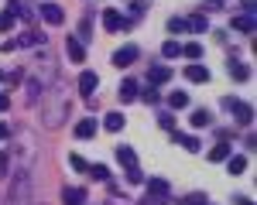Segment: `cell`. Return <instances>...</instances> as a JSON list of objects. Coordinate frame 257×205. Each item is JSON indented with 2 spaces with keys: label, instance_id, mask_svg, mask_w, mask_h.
Here are the masks:
<instances>
[{
  "label": "cell",
  "instance_id": "obj_2",
  "mask_svg": "<svg viewBox=\"0 0 257 205\" xmlns=\"http://www.w3.org/2000/svg\"><path fill=\"white\" fill-rule=\"evenodd\" d=\"M28 192H31V168H21V171H18V182L11 184L7 205H28Z\"/></svg>",
  "mask_w": 257,
  "mask_h": 205
},
{
  "label": "cell",
  "instance_id": "obj_26",
  "mask_svg": "<svg viewBox=\"0 0 257 205\" xmlns=\"http://www.w3.org/2000/svg\"><path fill=\"white\" fill-rule=\"evenodd\" d=\"M161 55H165V58H178V55H182V44H178V41H165V44H161Z\"/></svg>",
  "mask_w": 257,
  "mask_h": 205
},
{
  "label": "cell",
  "instance_id": "obj_31",
  "mask_svg": "<svg viewBox=\"0 0 257 205\" xmlns=\"http://www.w3.org/2000/svg\"><path fill=\"white\" fill-rule=\"evenodd\" d=\"M158 126H161V130H175V116H172V113H161Z\"/></svg>",
  "mask_w": 257,
  "mask_h": 205
},
{
  "label": "cell",
  "instance_id": "obj_7",
  "mask_svg": "<svg viewBox=\"0 0 257 205\" xmlns=\"http://www.w3.org/2000/svg\"><path fill=\"white\" fill-rule=\"evenodd\" d=\"M99 86V76L96 72H82L79 76V96H93V89Z\"/></svg>",
  "mask_w": 257,
  "mask_h": 205
},
{
  "label": "cell",
  "instance_id": "obj_11",
  "mask_svg": "<svg viewBox=\"0 0 257 205\" xmlns=\"http://www.w3.org/2000/svg\"><path fill=\"white\" fill-rule=\"evenodd\" d=\"M138 92H141V89H138V82H134V79L120 82V102H134V100H138Z\"/></svg>",
  "mask_w": 257,
  "mask_h": 205
},
{
  "label": "cell",
  "instance_id": "obj_4",
  "mask_svg": "<svg viewBox=\"0 0 257 205\" xmlns=\"http://www.w3.org/2000/svg\"><path fill=\"white\" fill-rule=\"evenodd\" d=\"M131 62H138V48H134V44H123V48L113 52V65H117V68L131 65Z\"/></svg>",
  "mask_w": 257,
  "mask_h": 205
},
{
  "label": "cell",
  "instance_id": "obj_37",
  "mask_svg": "<svg viewBox=\"0 0 257 205\" xmlns=\"http://www.w3.org/2000/svg\"><path fill=\"white\" fill-rule=\"evenodd\" d=\"M7 110H11V96H7V92H0V113H7Z\"/></svg>",
  "mask_w": 257,
  "mask_h": 205
},
{
  "label": "cell",
  "instance_id": "obj_12",
  "mask_svg": "<svg viewBox=\"0 0 257 205\" xmlns=\"http://www.w3.org/2000/svg\"><path fill=\"white\" fill-rule=\"evenodd\" d=\"M209 28V18L206 14H192V18H185V31H196V34H202Z\"/></svg>",
  "mask_w": 257,
  "mask_h": 205
},
{
  "label": "cell",
  "instance_id": "obj_29",
  "mask_svg": "<svg viewBox=\"0 0 257 205\" xmlns=\"http://www.w3.org/2000/svg\"><path fill=\"white\" fill-rule=\"evenodd\" d=\"M123 171H127V184H141V182H144L141 168H123Z\"/></svg>",
  "mask_w": 257,
  "mask_h": 205
},
{
  "label": "cell",
  "instance_id": "obj_33",
  "mask_svg": "<svg viewBox=\"0 0 257 205\" xmlns=\"http://www.w3.org/2000/svg\"><path fill=\"white\" fill-rule=\"evenodd\" d=\"M69 164H72V171H89V164L82 161L79 154H72V158H69Z\"/></svg>",
  "mask_w": 257,
  "mask_h": 205
},
{
  "label": "cell",
  "instance_id": "obj_6",
  "mask_svg": "<svg viewBox=\"0 0 257 205\" xmlns=\"http://www.w3.org/2000/svg\"><path fill=\"white\" fill-rule=\"evenodd\" d=\"M103 28H106V31H120V28H127V20L120 18V10L106 7V10H103Z\"/></svg>",
  "mask_w": 257,
  "mask_h": 205
},
{
  "label": "cell",
  "instance_id": "obj_35",
  "mask_svg": "<svg viewBox=\"0 0 257 205\" xmlns=\"http://www.w3.org/2000/svg\"><path fill=\"white\" fill-rule=\"evenodd\" d=\"M7 164H11V158H7V150H0V178H7Z\"/></svg>",
  "mask_w": 257,
  "mask_h": 205
},
{
  "label": "cell",
  "instance_id": "obj_10",
  "mask_svg": "<svg viewBox=\"0 0 257 205\" xmlns=\"http://www.w3.org/2000/svg\"><path fill=\"white\" fill-rule=\"evenodd\" d=\"M185 79H189V82H209V68L199 65V62H192V65L185 68Z\"/></svg>",
  "mask_w": 257,
  "mask_h": 205
},
{
  "label": "cell",
  "instance_id": "obj_42",
  "mask_svg": "<svg viewBox=\"0 0 257 205\" xmlns=\"http://www.w3.org/2000/svg\"><path fill=\"white\" fill-rule=\"evenodd\" d=\"M0 79H4V72H0Z\"/></svg>",
  "mask_w": 257,
  "mask_h": 205
},
{
  "label": "cell",
  "instance_id": "obj_25",
  "mask_svg": "<svg viewBox=\"0 0 257 205\" xmlns=\"http://www.w3.org/2000/svg\"><path fill=\"white\" fill-rule=\"evenodd\" d=\"M89 31H93V14H82V20H79V34H76V38H79V41H89Z\"/></svg>",
  "mask_w": 257,
  "mask_h": 205
},
{
  "label": "cell",
  "instance_id": "obj_27",
  "mask_svg": "<svg viewBox=\"0 0 257 205\" xmlns=\"http://www.w3.org/2000/svg\"><path fill=\"white\" fill-rule=\"evenodd\" d=\"M182 55L189 62H196L199 55H202V44H196V41H189V44H182Z\"/></svg>",
  "mask_w": 257,
  "mask_h": 205
},
{
  "label": "cell",
  "instance_id": "obj_5",
  "mask_svg": "<svg viewBox=\"0 0 257 205\" xmlns=\"http://www.w3.org/2000/svg\"><path fill=\"white\" fill-rule=\"evenodd\" d=\"M38 14H41L45 20H48V24H55V28H59L62 20H65V10H62L59 4H45V7H41Z\"/></svg>",
  "mask_w": 257,
  "mask_h": 205
},
{
  "label": "cell",
  "instance_id": "obj_19",
  "mask_svg": "<svg viewBox=\"0 0 257 205\" xmlns=\"http://www.w3.org/2000/svg\"><path fill=\"white\" fill-rule=\"evenodd\" d=\"M7 14H11L14 20L18 18H31V14H28V0H11V4H7Z\"/></svg>",
  "mask_w": 257,
  "mask_h": 205
},
{
  "label": "cell",
  "instance_id": "obj_30",
  "mask_svg": "<svg viewBox=\"0 0 257 205\" xmlns=\"http://www.w3.org/2000/svg\"><path fill=\"white\" fill-rule=\"evenodd\" d=\"M38 34H35V31H28V34H21V38H18V44H21V48H31V44H38Z\"/></svg>",
  "mask_w": 257,
  "mask_h": 205
},
{
  "label": "cell",
  "instance_id": "obj_40",
  "mask_svg": "<svg viewBox=\"0 0 257 205\" xmlns=\"http://www.w3.org/2000/svg\"><path fill=\"white\" fill-rule=\"evenodd\" d=\"M237 205H254V202H250V198H237Z\"/></svg>",
  "mask_w": 257,
  "mask_h": 205
},
{
  "label": "cell",
  "instance_id": "obj_41",
  "mask_svg": "<svg viewBox=\"0 0 257 205\" xmlns=\"http://www.w3.org/2000/svg\"><path fill=\"white\" fill-rule=\"evenodd\" d=\"M209 4H213V7H223V0H209Z\"/></svg>",
  "mask_w": 257,
  "mask_h": 205
},
{
  "label": "cell",
  "instance_id": "obj_1",
  "mask_svg": "<svg viewBox=\"0 0 257 205\" xmlns=\"http://www.w3.org/2000/svg\"><path fill=\"white\" fill-rule=\"evenodd\" d=\"M69 116V96H65V86H55L48 96H45V123L48 126H59Z\"/></svg>",
  "mask_w": 257,
  "mask_h": 205
},
{
  "label": "cell",
  "instance_id": "obj_22",
  "mask_svg": "<svg viewBox=\"0 0 257 205\" xmlns=\"http://www.w3.org/2000/svg\"><path fill=\"white\" fill-rule=\"evenodd\" d=\"M243 168H247V158H243V154H233V158H226V171H230V174H240Z\"/></svg>",
  "mask_w": 257,
  "mask_h": 205
},
{
  "label": "cell",
  "instance_id": "obj_28",
  "mask_svg": "<svg viewBox=\"0 0 257 205\" xmlns=\"http://www.w3.org/2000/svg\"><path fill=\"white\" fill-rule=\"evenodd\" d=\"M89 174H93L96 182H110V168H106V164H93V168H89Z\"/></svg>",
  "mask_w": 257,
  "mask_h": 205
},
{
  "label": "cell",
  "instance_id": "obj_9",
  "mask_svg": "<svg viewBox=\"0 0 257 205\" xmlns=\"http://www.w3.org/2000/svg\"><path fill=\"white\" fill-rule=\"evenodd\" d=\"M62 202L65 205H86V192L69 184V188H62Z\"/></svg>",
  "mask_w": 257,
  "mask_h": 205
},
{
  "label": "cell",
  "instance_id": "obj_38",
  "mask_svg": "<svg viewBox=\"0 0 257 205\" xmlns=\"http://www.w3.org/2000/svg\"><path fill=\"white\" fill-rule=\"evenodd\" d=\"M11 134H14V130H11V126H7V123H0V140H7V137H11Z\"/></svg>",
  "mask_w": 257,
  "mask_h": 205
},
{
  "label": "cell",
  "instance_id": "obj_23",
  "mask_svg": "<svg viewBox=\"0 0 257 205\" xmlns=\"http://www.w3.org/2000/svg\"><path fill=\"white\" fill-rule=\"evenodd\" d=\"M230 79H233V82H247V79H250V68L233 62V65H230Z\"/></svg>",
  "mask_w": 257,
  "mask_h": 205
},
{
  "label": "cell",
  "instance_id": "obj_36",
  "mask_svg": "<svg viewBox=\"0 0 257 205\" xmlns=\"http://www.w3.org/2000/svg\"><path fill=\"white\" fill-rule=\"evenodd\" d=\"M4 79L11 82V86H18V82L24 79V72H21V68H18V72H7V76H4Z\"/></svg>",
  "mask_w": 257,
  "mask_h": 205
},
{
  "label": "cell",
  "instance_id": "obj_21",
  "mask_svg": "<svg viewBox=\"0 0 257 205\" xmlns=\"http://www.w3.org/2000/svg\"><path fill=\"white\" fill-rule=\"evenodd\" d=\"M138 100H144L148 106H158V102H161V92H158V86H148L144 92H138Z\"/></svg>",
  "mask_w": 257,
  "mask_h": 205
},
{
  "label": "cell",
  "instance_id": "obj_15",
  "mask_svg": "<svg viewBox=\"0 0 257 205\" xmlns=\"http://www.w3.org/2000/svg\"><path fill=\"white\" fill-rule=\"evenodd\" d=\"M148 79H151V86H161V82L172 79V68H168V65H155V68L148 72Z\"/></svg>",
  "mask_w": 257,
  "mask_h": 205
},
{
  "label": "cell",
  "instance_id": "obj_16",
  "mask_svg": "<svg viewBox=\"0 0 257 205\" xmlns=\"http://www.w3.org/2000/svg\"><path fill=\"white\" fill-rule=\"evenodd\" d=\"M93 134H96V120H89V116H86V120L76 123V137H79V140H89Z\"/></svg>",
  "mask_w": 257,
  "mask_h": 205
},
{
  "label": "cell",
  "instance_id": "obj_8",
  "mask_svg": "<svg viewBox=\"0 0 257 205\" xmlns=\"http://www.w3.org/2000/svg\"><path fill=\"white\" fill-rule=\"evenodd\" d=\"M117 161L123 164V168H138V154H134L131 144H120V147H117Z\"/></svg>",
  "mask_w": 257,
  "mask_h": 205
},
{
  "label": "cell",
  "instance_id": "obj_20",
  "mask_svg": "<svg viewBox=\"0 0 257 205\" xmlns=\"http://www.w3.org/2000/svg\"><path fill=\"white\" fill-rule=\"evenodd\" d=\"M230 150H233L230 144H226V140H219L216 147L209 150V161H226V158H230Z\"/></svg>",
  "mask_w": 257,
  "mask_h": 205
},
{
  "label": "cell",
  "instance_id": "obj_24",
  "mask_svg": "<svg viewBox=\"0 0 257 205\" xmlns=\"http://www.w3.org/2000/svg\"><path fill=\"white\" fill-rule=\"evenodd\" d=\"M103 126H106L110 134H117L120 126H123V116H120V113H106V116H103Z\"/></svg>",
  "mask_w": 257,
  "mask_h": 205
},
{
  "label": "cell",
  "instance_id": "obj_39",
  "mask_svg": "<svg viewBox=\"0 0 257 205\" xmlns=\"http://www.w3.org/2000/svg\"><path fill=\"white\" fill-rule=\"evenodd\" d=\"M202 202H206L202 195H189V198H185V205H202Z\"/></svg>",
  "mask_w": 257,
  "mask_h": 205
},
{
  "label": "cell",
  "instance_id": "obj_18",
  "mask_svg": "<svg viewBox=\"0 0 257 205\" xmlns=\"http://www.w3.org/2000/svg\"><path fill=\"white\" fill-rule=\"evenodd\" d=\"M168 106H172V110H185V106H189V92H185V89L168 92Z\"/></svg>",
  "mask_w": 257,
  "mask_h": 205
},
{
  "label": "cell",
  "instance_id": "obj_32",
  "mask_svg": "<svg viewBox=\"0 0 257 205\" xmlns=\"http://www.w3.org/2000/svg\"><path fill=\"white\" fill-rule=\"evenodd\" d=\"M168 31H172V34L185 31V18H168Z\"/></svg>",
  "mask_w": 257,
  "mask_h": 205
},
{
  "label": "cell",
  "instance_id": "obj_17",
  "mask_svg": "<svg viewBox=\"0 0 257 205\" xmlns=\"http://www.w3.org/2000/svg\"><path fill=\"white\" fill-rule=\"evenodd\" d=\"M189 123H192L196 130H202V126H209V123H213V113H209V110H192Z\"/></svg>",
  "mask_w": 257,
  "mask_h": 205
},
{
  "label": "cell",
  "instance_id": "obj_3",
  "mask_svg": "<svg viewBox=\"0 0 257 205\" xmlns=\"http://www.w3.org/2000/svg\"><path fill=\"white\" fill-rule=\"evenodd\" d=\"M226 110L233 113V120H237V126H250V120H254V113H250V106L240 100H226Z\"/></svg>",
  "mask_w": 257,
  "mask_h": 205
},
{
  "label": "cell",
  "instance_id": "obj_14",
  "mask_svg": "<svg viewBox=\"0 0 257 205\" xmlns=\"http://www.w3.org/2000/svg\"><path fill=\"white\" fill-rule=\"evenodd\" d=\"M233 24V31H243V34H250L254 31V14H237V18L230 20Z\"/></svg>",
  "mask_w": 257,
  "mask_h": 205
},
{
  "label": "cell",
  "instance_id": "obj_34",
  "mask_svg": "<svg viewBox=\"0 0 257 205\" xmlns=\"http://www.w3.org/2000/svg\"><path fill=\"white\" fill-rule=\"evenodd\" d=\"M11 28H14V18L4 10V14H0V34H4V31H11Z\"/></svg>",
  "mask_w": 257,
  "mask_h": 205
},
{
  "label": "cell",
  "instance_id": "obj_13",
  "mask_svg": "<svg viewBox=\"0 0 257 205\" xmlns=\"http://www.w3.org/2000/svg\"><path fill=\"white\" fill-rule=\"evenodd\" d=\"M65 52H69V58H72V62H86V48H82L79 38H69V41H65Z\"/></svg>",
  "mask_w": 257,
  "mask_h": 205
},
{
  "label": "cell",
  "instance_id": "obj_43",
  "mask_svg": "<svg viewBox=\"0 0 257 205\" xmlns=\"http://www.w3.org/2000/svg\"><path fill=\"white\" fill-rule=\"evenodd\" d=\"M202 205H209V202H202Z\"/></svg>",
  "mask_w": 257,
  "mask_h": 205
}]
</instances>
